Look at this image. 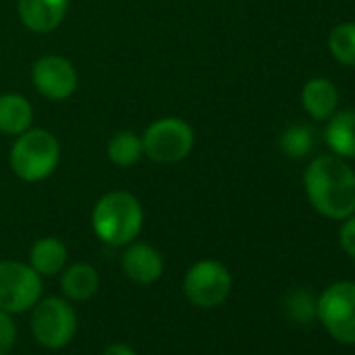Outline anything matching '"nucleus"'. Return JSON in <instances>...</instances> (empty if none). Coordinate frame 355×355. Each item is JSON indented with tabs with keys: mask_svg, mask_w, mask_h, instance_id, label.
<instances>
[{
	"mask_svg": "<svg viewBox=\"0 0 355 355\" xmlns=\"http://www.w3.org/2000/svg\"><path fill=\"white\" fill-rule=\"evenodd\" d=\"M309 205L328 220H345L355 214V171L336 155H318L303 173Z\"/></svg>",
	"mask_w": 355,
	"mask_h": 355,
	"instance_id": "nucleus-1",
	"label": "nucleus"
},
{
	"mask_svg": "<svg viewBox=\"0 0 355 355\" xmlns=\"http://www.w3.org/2000/svg\"><path fill=\"white\" fill-rule=\"evenodd\" d=\"M92 230L109 247H125L144 226V209L128 191L105 193L92 207Z\"/></svg>",
	"mask_w": 355,
	"mask_h": 355,
	"instance_id": "nucleus-2",
	"label": "nucleus"
},
{
	"mask_svg": "<svg viewBox=\"0 0 355 355\" xmlns=\"http://www.w3.org/2000/svg\"><path fill=\"white\" fill-rule=\"evenodd\" d=\"M61 161L57 136L44 128H30L15 136L9 163L13 173L24 182H42L55 173Z\"/></svg>",
	"mask_w": 355,
	"mask_h": 355,
	"instance_id": "nucleus-3",
	"label": "nucleus"
},
{
	"mask_svg": "<svg viewBox=\"0 0 355 355\" xmlns=\"http://www.w3.org/2000/svg\"><path fill=\"white\" fill-rule=\"evenodd\" d=\"M140 138L144 157L161 165L180 163L195 148V132L191 123L173 115L159 117L153 123H148Z\"/></svg>",
	"mask_w": 355,
	"mask_h": 355,
	"instance_id": "nucleus-4",
	"label": "nucleus"
},
{
	"mask_svg": "<svg viewBox=\"0 0 355 355\" xmlns=\"http://www.w3.org/2000/svg\"><path fill=\"white\" fill-rule=\"evenodd\" d=\"M315 320L340 345H355V282L336 280L315 297Z\"/></svg>",
	"mask_w": 355,
	"mask_h": 355,
	"instance_id": "nucleus-5",
	"label": "nucleus"
},
{
	"mask_svg": "<svg viewBox=\"0 0 355 355\" xmlns=\"http://www.w3.org/2000/svg\"><path fill=\"white\" fill-rule=\"evenodd\" d=\"M32 334L46 349H61L69 345L78 330L76 309L67 299L46 297L32 307Z\"/></svg>",
	"mask_w": 355,
	"mask_h": 355,
	"instance_id": "nucleus-6",
	"label": "nucleus"
},
{
	"mask_svg": "<svg viewBox=\"0 0 355 355\" xmlns=\"http://www.w3.org/2000/svg\"><path fill=\"white\" fill-rule=\"evenodd\" d=\"M42 297V276L24 261H0V309L7 313L30 311Z\"/></svg>",
	"mask_w": 355,
	"mask_h": 355,
	"instance_id": "nucleus-7",
	"label": "nucleus"
},
{
	"mask_svg": "<svg viewBox=\"0 0 355 355\" xmlns=\"http://www.w3.org/2000/svg\"><path fill=\"white\" fill-rule=\"evenodd\" d=\"M187 299L203 309L222 305L232 291V274L218 259H201L193 263L182 280Z\"/></svg>",
	"mask_w": 355,
	"mask_h": 355,
	"instance_id": "nucleus-8",
	"label": "nucleus"
},
{
	"mask_svg": "<svg viewBox=\"0 0 355 355\" xmlns=\"http://www.w3.org/2000/svg\"><path fill=\"white\" fill-rule=\"evenodd\" d=\"M32 84L49 101H67L76 94L80 78L63 55H44L32 65Z\"/></svg>",
	"mask_w": 355,
	"mask_h": 355,
	"instance_id": "nucleus-9",
	"label": "nucleus"
},
{
	"mask_svg": "<svg viewBox=\"0 0 355 355\" xmlns=\"http://www.w3.org/2000/svg\"><path fill=\"white\" fill-rule=\"evenodd\" d=\"M163 268L165 263L161 253L148 243L132 241L130 245H125V251L121 253V270L136 284L146 286L157 282L163 274Z\"/></svg>",
	"mask_w": 355,
	"mask_h": 355,
	"instance_id": "nucleus-10",
	"label": "nucleus"
},
{
	"mask_svg": "<svg viewBox=\"0 0 355 355\" xmlns=\"http://www.w3.org/2000/svg\"><path fill=\"white\" fill-rule=\"evenodd\" d=\"M69 0H17V15L34 34L55 32L67 17Z\"/></svg>",
	"mask_w": 355,
	"mask_h": 355,
	"instance_id": "nucleus-11",
	"label": "nucleus"
},
{
	"mask_svg": "<svg viewBox=\"0 0 355 355\" xmlns=\"http://www.w3.org/2000/svg\"><path fill=\"white\" fill-rule=\"evenodd\" d=\"M301 105L305 113L315 121H326L336 113L338 107V90L326 78H311L305 82L301 90Z\"/></svg>",
	"mask_w": 355,
	"mask_h": 355,
	"instance_id": "nucleus-12",
	"label": "nucleus"
},
{
	"mask_svg": "<svg viewBox=\"0 0 355 355\" xmlns=\"http://www.w3.org/2000/svg\"><path fill=\"white\" fill-rule=\"evenodd\" d=\"M324 142L332 155L355 159V109H345L326 119Z\"/></svg>",
	"mask_w": 355,
	"mask_h": 355,
	"instance_id": "nucleus-13",
	"label": "nucleus"
},
{
	"mask_svg": "<svg viewBox=\"0 0 355 355\" xmlns=\"http://www.w3.org/2000/svg\"><path fill=\"white\" fill-rule=\"evenodd\" d=\"M34 123V107L28 96L19 92L0 94V132L19 136Z\"/></svg>",
	"mask_w": 355,
	"mask_h": 355,
	"instance_id": "nucleus-14",
	"label": "nucleus"
},
{
	"mask_svg": "<svg viewBox=\"0 0 355 355\" xmlns=\"http://www.w3.org/2000/svg\"><path fill=\"white\" fill-rule=\"evenodd\" d=\"M69 251L67 245L57 236H42L38 239L28 255V263L40 274V276H55L61 274L67 266Z\"/></svg>",
	"mask_w": 355,
	"mask_h": 355,
	"instance_id": "nucleus-15",
	"label": "nucleus"
},
{
	"mask_svg": "<svg viewBox=\"0 0 355 355\" xmlns=\"http://www.w3.org/2000/svg\"><path fill=\"white\" fill-rule=\"evenodd\" d=\"M101 276L90 263H71L61 272V291L67 301H88L96 295Z\"/></svg>",
	"mask_w": 355,
	"mask_h": 355,
	"instance_id": "nucleus-16",
	"label": "nucleus"
},
{
	"mask_svg": "<svg viewBox=\"0 0 355 355\" xmlns=\"http://www.w3.org/2000/svg\"><path fill=\"white\" fill-rule=\"evenodd\" d=\"M107 157L113 165L123 167V169L136 165L144 157L140 134H136L132 130L115 132L107 142Z\"/></svg>",
	"mask_w": 355,
	"mask_h": 355,
	"instance_id": "nucleus-17",
	"label": "nucleus"
},
{
	"mask_svg": "<svg viewBox=\"0 0 355 355\" xmlns=\"http://www.w3.org/2000/svg\"><path fill=\"white\" fill-rule=\"evenodd\" d=\"M328 51L340 65L355 67V21H345L332 28Z\"/></svg>",
	"mask_w": 355,
	"mask_h": 355,
	"instance_id": "nucleus-18",
	"label": "nucleus"
},
{
	"mask_svg": "<svg viewBox=\"0 0 355 355\" xmlns=\"http://www.w3.org/2000/svg\"><path fill=\"white\" fill-rule=\"evenodd\" d=\"M284 313L297 324H309L315 320V297L307 288H293L284 297Z\"/></svg>",
	"mask_w": 355,
	"mask_h": 355,
	"instance_id": "nucleus-19",
	"label": "nucleus"
},
{
	"mask_svg": "<svg viewBox=\"0 0 355 355\" xmlns=\"http://www.w3.org/2000/svg\"><path fill=\"white\" fill-rule=\"evenodd\" d=\"M313 146V132L303 123H293L280 134V150L291 159L305 157Z\"/></svg>",
	"mask_w": 355,
	"mask_h": 355,
	"instance_id": "nucleus-20",
	"label": "nucleus"
},
{
	"mask_svg": "<svg viewBox=\"0 0 355 355\" xmlns=\"http://www.w3.org/2000/svg\"><path fill=\"white\" fill-rule=\"evenodd\" d=\"M17 338V328L13 322V315L0 309V355H7Z\"/></svg>",
	"mask_w": 355,
	"mask_h": 355,
	"instance_id": "nucleus-21",
	"label": "nucleus"
},
{
	"mask_svg": "<svg viewBox=\"0 0 355 355\" xmlns=\"http://www.w3.org/2000/svg\"><path fill=\"white\" fill-rule=\"evenodd\" d=\"M338 247L343 253L355 259V214L343 220L338 228Z\"/></svg>",
	"mask_w": 355,
	"mask_h": 355,
	"instance_id": "nucleus-22",
	"label": "nucleus"
},
{
	"mask_svg": "<svg viewBox=\"0 0 355 355\" xmlns=\"http://www.w3.org/2000/svg\"><path fill=\"white\" fill-rule=\"evenodd\" d=\"M103 355H138V353L125 343H113L103 351Z\"/></svg>",
	"mask_w": 355,
	"mask_h": 355,
	"instance_id": "nucleus-23",
	"label": "nucleus"
},
{
	"mask_svg": "<svg viewBox=\"0 0 355 355\" xmlns=\"http://www.w3.org/2000/svg\"><path fill=\"white\" fill-rule=\"evenodd\" d=\"M7 355H9V353H7Z\"/></svg>",
	"mask_w": 355,
	"mask_h": 355,
	"instance_id": "nucleus-24",
	"label": "nucleus"
}]
</instances>
